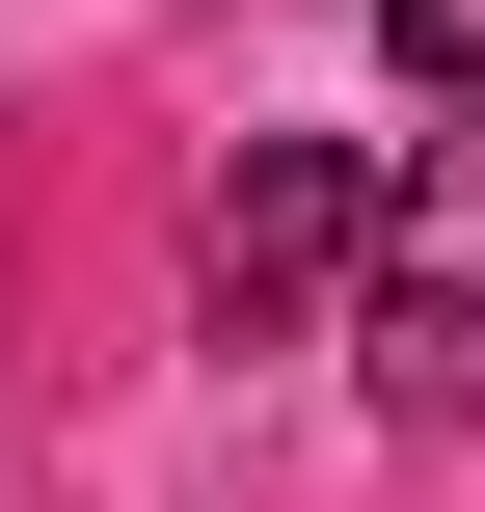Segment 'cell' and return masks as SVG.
I'll return each mask as SVG.
<instances>
[{
	"mask_svg": "<svg viewBox=\"0 0 485 512\" xmlns=\"http://www.w3.org/2000/svg\"><path fill=\"white\" fill-rule=\"evenodd\" d=\"M351 378L378 432H485V108L432 162H378V243H351Z\"/></svg>",
	"mask_w": 485,
	"mask_h": 512,
	"instance_id": "obj_1",
	"label": "cell"
},
{
	"mask_svg": "<svg viewBox=\"0 0 485 512\" xmlns=\"http://www.w3.org/2000/svg\"><path fill=\"white\" fill-rule=\"evenodd\" d=\"M351 243H378V162H351V135H243V162H216V216H189V297L270 351L297 297H351Z\"/></svg>",
	"mask_w": 485,
	"mask_h": 512,
	"instance_id": "obj_2",
	"label": "cell"
},
{
	"mask_svg": "<svg viewBox=\"0 0 485 512\" xmlns=\"http://www.w3.org/2000/svg\"><path fill=\"white\" fill-rule=\"evenodd\" d=\"M378 54H405L432 108H485V0H378Z\"/></svg>",
	"mask_w": 485,
	"mask_h": 512,
	"instance_id": "obj_3",
	"label": "cell"
}]
</instances>
